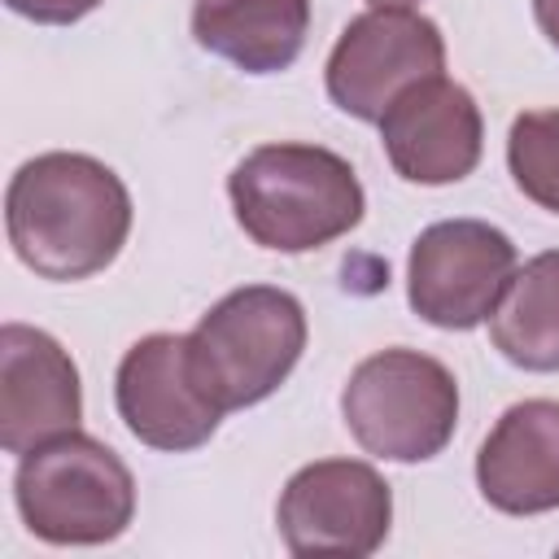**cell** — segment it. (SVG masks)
I'll return each mask as SVG.
<instances>
[{
	"label": "cell",
	"instance_id": "cell-9",
	"mask_svg": "<svg viewBox=\"0 0 559 559\" xmlns=\"http://www.w3.org/2000/svg\"><path fill=\"white\" fill-rule=\"evenodd\" d=\"M114 397L127 432L166 454L205 445L227 415L197 380L192 345L179 332L140 336L118 362Z\"/></svg>",
	"mask_w": 559,
	"mask_h": 559
},
{
	"label": "cell",
	"instance_id": "cell-12",
	"mask_svg": "<svg viewBox=\"0 0 559 559\" xmlns=\"http://www.w3.org/2000/svg\"><path fill=\"white\" fill-rule=\"evenodd\" d=\"M480 498L502 515L559 507V402L528 397L498 415L476 454Z\"/></svg>",
	"mask_w": 559,
	"mask_h": 559
},
{
	"label": "cell",
	"instance_id": "cell-3",
	"mask_svg": "<svg viewBox=\"0 0 559 559\" xmlns=\"http://www.w3.org/2000/svg\"><path fill=\"white\" fill-rule=\"evenodd\" d=\"M13 498L22 524L48 546H105L135 515L127 463L79 428L22 454Z\"/></svg>",
	"mask_w": 559,
	"mask_h": 559
},
{
	"label": "cell",
	"instance_id": "cell-13",
	"mask_svg": "<svg viewBox=\"0 0 559 559\" xmlns=\"http://www.w3.org/2000/svg\"><path fill=\"white\" fill-rule=\"evenodd\" d=\"M310 31V0H197L192 39L245 74L288 70Z\"/></svg>",
	"mask_w": 559,
	"mask_h": 559
},
{
	"label": "cell",
	"instance_id": "cell-16",
	"mask_svg": "<svg viewBox=\"0 0 559 559\" xmlns=\"http://www.w3.org/2000/svg\"><path fill=\"white\" fill-rule=\"evenodd\" d=\"M13 13L39 22V26H70L79 17H87L100 0H4Z\"/></svg>",
	"mask_w": 559,
	"mask_h": 559
},
{
	"label": "cell",
	"instance_id": "cell-17",
	"mask_svg": "<svg viewBox=\"0 0 559 559\" xmlns=\"http://www.w3.org/2000/svg\"><path fill=\"white\" fill-rule=\"evenodd\" d=\"M533 13H537V26L542 35L559 48V0H533Z\"/></svg>",
	"mask_w": 559,
	"mask_h": 559
},
{
	"label": "cell",
	"instance_id": "cell-11",
	"mask_svg": "<svg viewBox=\"0 0 559 559\" xmlns=\"http://www.w3.org/2000/svg\"><path fill=\"white\" fill-rule=\"evenodd\" d=\"M83 419L79 367L57 336L4 323L0 328V445L4 454H26Z\"/></svg>",
	"mask_w": 559,
	"mask_h": 559
},
{
	"label": "cell",
	"instance_id": "cell-7",
	"mask_svg": "<svg viewBox=\"0 0 559 559\" xmlns=\"http://www.w3.org/2000/svg\"><path fill=\"white\" fill-rule=\"evenodd\" d=\"M293 555H376L393 524L389 480L358 459H319L288 476L275 507Z\"/></svg>",
	"mask_w": 559,
	"mask_h": 559
},
{
	"label": "cell",
	"instance_id": "cell-6",
	"mask_svg": "<svg viewBox=\"0 0 559 559\" xmlns=\"http://www.w3.org/2000/svg\"><path fill=\"white\" fill-rule=\"evenodd\" d=\"M515 275V245L480 218H445L415 236L406 262L411 310L445 332L480 328Z\"/></svg>",
	"mask_w": 559,
	"mask_h": 559
},
{
	"label": "cell",
	"instance_id": "cell-1",
	"mask_svg": "<svg viewBox=\"0 0 559 559\" xmlns=\"http://www.w3.org/2000/svg\"><path fill=\"white\" fill-rule=\"evenodd\" d=\"M4 227L17 262L39 280H87L122 253L131 192L87 153H39L9 179Z\"/></svg>",
	"mask_w": 559,
	"mask_h": 559
},
{
	"label": "cell",
	"instance_id": "cell-2",
	"mask_svg": "<svg viewBox=\"0 0 559 559\" xmlns=\"http://www.w3.org/2000/svg\"><path fill=\"white\" fill-rule=\"evenodd\" d=\"M240 231L275 253H310L362 223L354 166L323 144H262L227 175Z\"/></svg>",
	"mask_w": 559,
	"mask_h": 559
},
{
	"label": "cell",
	"instance_id": "cell-5",
	"mask_svg": "<svg viewBox=\"0 0 559 559\" xmlns=\"http://www.w3.org/2000/svg\"><path fill=\"white\" fill-rule=\"evenodd\" d=\"M341 415L367 454L389 463H424L437 459L454 437L459 384L432 354L380 349L349 371Z\"/></svg>",
	"mask_w": 559,
	"mask_h": 559
},
{
	"label": "cell",
	"instance_id": "cell-15",
	"mask_svg": "<svg viewBox=\"0 0 559 559\" xmlns=\"http://www.w3.org/2000/svg\"><path fill=\"white\" fill-rule=\"evenodd\" d=\"M507 166L533 205L559 214V109H528L511 122Z\"/></svg>",
	"mask_w": 559,
	"mask_h": 559
},
{
	"label": "cell",
	"instance_id": "cell-18",
	"mask_svg": "<svg viewBox=\"0 0 559 559\" xmlns=\"http://www.w3.org/2000/svg\"><path fill=\"white\" fill-rule=\"evenodd\" d=\"M371 9H415L419 0H367Z\"/></svg>",
	"mask_w": 559,
	"mask_h": 559
},
{
	"label": "cell",
	"instance_id": "cell-4",
	"mask_svg": "<svg viewBox=\"0 0 559 559\" xmlns=\"http://www.w3.org/2000/svg\"><path fill=\"white\" fill-rule=\"evenodd\" d=\"M192 367L223 411L271 397L306 349V310L293 293L245 284L214 301L188 332Z\"/></svg>",
	"mask_w": 559,
	"mask_h": 559
},
{
	"label": "cell",
	"instance_id": "cell-14",
	"mask_svg": "<svg viewBox=\"0 0 559 559\" xmlns=\"http://www.w3.org/2000/svg\"><path fill=\"white\" fill-rule=\"evenodd\" d=\"M489 336L511 367L559 371V249L528 258L511 275L489 314Z\"/></svg>",
	"mask_w": 559,
	"mask_h": 559
},
{
	"label": "cell",
	"instance_id": "cell-10",
	"mask_svg": "<svg viewBox=\"0 0 559 559\" xmlns=\"http://www.w3.org/2000/svg\"><path fill=\"white\" fill-rule=\"evenodd\" d=\"M380 144L389 166L406 183H459L476 170L485 148V122L467 87L445 74L411 83L380 118Z\"/></svg>",
	"mask_w": 559,
	"mask_h": 559
},
{
	"label": "cell",
	"instance_id": "cell-8",
	"mask_svg": "<svg viewBox=\"0 0 559 559\" xmlns=\"http://www.w3.org/2000/svg\"><path fill=\"white\" fill-rule=\"evenodd\" d=\"M441 66L445 39L432 17L415 9H367L341 31L323 79L336 109L380 122L411 83L441 74Z\"/></svg>",
	"mask_w": 559,
	"mask_h": 559
}]
</instances>
